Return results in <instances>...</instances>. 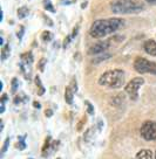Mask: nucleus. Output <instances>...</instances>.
Returning <instances> with one entry per match:
<instances>
[{
  "mask_svg": "<svg viewBox=\"0 0 156 159\" xmlns=\"http://www.w3.org/2000/svg\"><path fill=\"white\" fill-rule=\"evenodd\" d=\"M28 14H30V10H28L26 6H22V7H20V8L18 10V16H19V19H24V18H26Z\"/></svg>",
  "mask_w": 156,
  "mask_h": 159,
  "instance_id": "obj_15",
  "label": "nucleus"
},
{
  "mask_svg": "<svg viewBox=\"0 0 156 159\" xmlns=\"http://www.w3.org/2000/svg\"><path fill=\"white\" fill-rule=\"evenodd\" d=\"M45 8H46V10L50 11V12H54V8L52 7V4H50V2H48V4H46V5H45Z\"/></svg>",
  "mask_w": 156,
  "mask_h": 159,
  "instance_id": "obj_25",
  "label": "nucleus"
},
{
  "mask_svg": "<svg viewBox=\"0 0 156 159\" xmlns=\"http://www.w3.org/2000/svg\"><path fill=\"white\" fill-rule=\"evenodd\" d=\"M134 69L139 74L156 75V62L149 61L144 57H136L134 61Z\"/></svg>",
  "mask_w": 156,
  "mask_h": 159,
  "instance_id": "obj_4",
  "label": "nucleus"
},
{
  "mask_svg": "<svg viewBox=\"0 0 156 159\" xmlns=\"http://www.w3.org/2000/svg\"><path fill=\"white\" fill-rule=\"evenodd\" d=\"M109 57H111V54H103L101 55V56H99L97 59L93 60V63H97V62H101V61H105V60L109 59Z\"/></svg>",
  "mask_w": 156,
  "mask_h": 159,
  "instance_id": "obj_18",
  "label": "nucleus"
},
{
  "mask_svg": "<svg viewBox=\"0 0 156 159\" xmlns=\"http://www.w3.org/2000/svg\"><path fill=\"white\" fill-rule=\"evenodd\" d=\"M109 41H100V42H96L95 45H93L88 49V54L89 55H97V54H102L105 53L108 48H109Z\"/></svg>",
  "mask_w": 156,
  "mask_h": 159,
  "instance_id": "obj_7",
  "label": "nucleus"
},
{
  "mask_svg": "<svg viewBox=\"0 0 156 159\" xmlns=\"http://www.w3.org/2000/svg\"><path fill=\"white\" fill-rule=\"evenodd\" d=\"M19 143H20V146H19V149L20 150H24L26 148V144H25V142H24V140H25V136H22V137H19Z\"/></svg>",
  "mask_w": 156,
  "mask_h": 159,
  "instance_id": "obj_22",
  "label": "nucleus"
},
{
  "mask_svg": "<svg viewBox=\"0 0 156 159\" xmlns=\"http://www.w3.org/2000/svg\"><path fill=\"white\" fill-rule=\"evenodd\" d=\"M33 105H34V108H38V109L40 108V103H39V102H34V103H33Z\"/></svg>",
  "mask_w": 156,
  "mask_h": 159,
  "instance_id": "obj_31",
  "label": "nucleus"
},
{
  "mask_svg": "<svg viewBox=\"0 0 156 159\" xmlns=\"http://www.w3.org/2000/svg\"><path fill=\"white\" fill-rule=\"evenodd\" d=\"M85 105L87 108V114L89 115H94V107L92 105V103L89 101H85Z\"/></svg>",
  "mask_w": 156,
  "mask_h": 159,
  "instance_id": "obj_17",
  "label": "nucleus"
},
{
  "mask_svg": "<svg viewBox=\"0 0 156 159\" xmlns=\"http://www.w3.org/2000/svg\"><path fill=\"white\" fill-rule=\"evenodd\" d=\"M78 30H79V27L76 26L75 28H74V30H73V34H72V38H75L76 34H78Z\"/></svg>",
  "mask_w": 156,
  "mask_h": 159,
  "instance_id": "obj_26",
  "label": "nucleus"
},
{
  "mask_svg": "<svg viewBox=\"0 0 156 159\" xmlns=\"http://www.w3.org/2000/svg\"><path fill=\"white\" fill-rule=\"evenodd\" d=\"M6 101H7V95L4 94L2 95V97H1V103H5Z\"/></svg>",
  "mask_w": 156,
  "mask_h": 159,
  "instance_id": "obj_29",
  "label": "nucleus"
},
{
  "mask_svg": "<svg viewBox=\"0 0 156 159\" xmlns=\"http://www.w3.org/2000/svg\"><path fill=\"white\" fill-rule=\"evenodd\" d=\"M125 21L120 18H109V19H100L93 22L89 30L91 36L95 39H101L108 34H111L120 30L123 26Z\"/></svg>",
  "mask_w": 156,
  "mask_h": 159,
  "instance_id": "obj_1",
  "label": "nucleus"
},
{
  "mask_svg": "<svg viewBox=\"0 0 156 159\" xmlns=\"http://www.w3.org/2000/svg\"><path fill=\"white\" fill-rule=\"evenodd\" d=\"M147 2H149L151 5H156V0H146Z\"/></svg>",
  "mask_w": 156,
  "mask_h": 159,
  "instance_id": "obj_30",
  "label": "nucleus"
},
{
  "mask_svg": "<svg viewBox=\"0 0 156 159\" xmlns=\"http://www.w3.org/2000/svg\"><path fill=\"white\" fill-rule=\"evenodd\" d=\"M73 98H74V91L68 85L65 89V101L67 104H73Z\"/></svg>",
  "mask_w": 156,
  "mask_h": 159,
  "instance_id": "obj_10",
  "label": "nucleus"
},
{
  "mask_svg": "<svg viewBox=\"0 0 156 159\" xmlns=\"http://www.w3.org/2000/svg\"><path fill=\"white\" fill-rule=\"evenodd\" d=\"M136 159H153V153L150 150H141L136 154Z\"/></svg>",
  "mask_w": 156,
  "mask_h": 159,
  "instance_id": "obj_12",
  "label": "nucleus"
},
{
  "mask_svg": "<svg viewBox=\"0 0 156 159\" xmlns=\"http://www.w3.org/2000/svg\"><path fill=\"white\" fill-rule=\"evenodd\" d=\"M32 62H33V55H32L31 52L21 55V63H22V65H25L28 67V66L32 65Z\"/></svg>",
  "mask_w": 156,
  "mask_h": 159,
  "instance_id": "obj_11",
  "label": "nucleus"
},
{
  "mask_svg": "<svg viewBox=\"0 0 156 159\" xmlns=\"http://www.w3.org/2000/svg\"><path fill=\"white\" fill-rule=\"evenodd\" d=\"M69 87H71L72 90H73L74 93H76V91H78V85H76V81H75V79L72 80V82H71V84H69Z\"/></svg>",
  "mask_w": 156,
  "mask_h": 159,
  "instance_id": "obj_23",
  "label": "nucleus"
},
{
  "mask_svg": "<svg viewBox=\"0 0 156 159\" xmlns=\"http://www.w3.org/2000/svg\"><path fill=\"white\" fill-rule=\"evenodd\" d=\"M140 134L146 140H155L156 139V122L146 120L140 129Z\"/></svg>",
  "mask_w": 156,
  "mask_h": 159,
  "instance_id": "obj_6",
  "label": "nucleus"
},
{
  "mask_svg": "<svg viewBox=\"0 0 156 159\" xmlns=\"http://www.w3.org/2000/svg\"><path fill=\"white\" fill-rule=\"evenodd\" d=\"M55 148V142H52V138L50 136L45 139V144L42 146V157H47L50 154V150H53Z\"/></svg>",
  "mask_w": 156,
  "mask_h": 159,
  "instance_id": "obj_9",
  "label": "nucleus"
},
{
  "mask_svg": "<svg viewBox=\"0 0 156 159\" xmlns=\"http://www.w3.org/2000/svg\"><path fill=\"white\" fill-rule=\"evenodd\" d=\"M58 159H60V158H58Z\"/></svg>",
  "mask_w": 156,
  "mask_h": 159,
  "instance_id": "obj_33",
  "label": "nucleus"
},
{
  "mask_svg": "<svg viewBox=\"0 0 156 159\" xmlns=\"http://www.w3.org/2000/svg\"><path fill=\"white\" fill-rule=\"evenodd\" d=\"M8 145H10V137H7V138L5 139V143H4L2 148H1V154H4L6 151H7V149H8Z\"/></svg>",
  "mask_w": 156,
  "mask_h": 159,
  "instance_id": "obj_19",
  "label": "nucleus"
},
{
  "mask_svg": "<svg viewBox=\"0 0 156 159\" xmlns=\"http://www.w3.org/2000/svg\"><path fill=\"white\" fill-rule=\"evenodd\" d=\"M99 84L113 89L121 88L125 84V71L121 69L108 70L99 77Z\"/></svg>",
  "mask_w": 156,
  "mask_h": 159,
  "instance_id": "obj_2",
  "label": "nucleus"
},
{
  "mask_svg": "<svg viewBox=\"0 0 156 159\" xmlns=\"http://www.w3.org/2000/svg\"><path fill=\"white\" fill-rule=\"evenodd\" d=\"M41 39H42L44 42H50V40L53 39V34H52L50 32H48V30H45V32L41 34Z\"/></svg>",
  "mask_w": 156,
  "mask_h": 159,
  "instance_id": "obj_16",
  "label": "nucleus"
},
{
  "mask_svg": "<svg viewBox=\"0 0 156 159\" xmlns=\"http://www.w3.org/2000/svg\"><path fill=\"white\" fill-rule=\"evenodd\" d=\"M143 48H144L147 54L151 55V56H156V41L155 40H147L146 42H144Z\"/></svg>",
  "mask_w": 156,
  "mask_h": 159,
  "instance_id": "obj_8",
  "label": "nucleus"
},
{
  "mask_svg": "<svg viewBox=\"0 0 156 159\" xmlns=\"http://www.w3.org/2000/svg\"><path fill=\"white\" fill-rule=\"evenodd\" d=\"M22 34H24V27H20V33L18 32V38L21 39V38H22Z\"/></svg>",
  "mask_w": 156,
  "mask_h": 159,
  "instance_id": "obj_28",
  "label": "nucleus"
},
{
  "mask_svg": "<svg viewBox=\"0 0 156 159\" xmlns=\"http://www.w3.org/2000/svg\"><path fill=\"white\" fill-rule=\"evenodd\" d=\"M11 54V47L10 45H4L1 48V60L5 61L7 57H10Z\"/></svg>",
  "mask_w": 156,
  "mask_h": 159,
  "instance_id": "obj_13",
  "label": "nucleus"
},
{
  "mask_svg": "<svg viewBox=\"0 0 156 159\" xmlns=\"http://www.w3.org/2000/svg\"><path fill=\"white\" fill-rule=\"evenodd\" d=\"M155 159H156V152H155Z\"/></svg>",
  "mask_w": 156,
  "mask_h": 159,
  "instance_id": "obj_32",
  "label": "nucleus"
},
{
  "mask_svg": "<svg viewBox=\"0 0 156 159\" xmlns=\"http://www.w3.org/2000/svg\"><path fill=\"white\" fill-rule=\"evenodd\" d=\"M35 84H36V88H38V95H39V96H42V95L45 94V87L41 83V80L39 76L35 77Z\"/></svg>",
  "mask_w": 156,
  "mask_h": 159,
  "instance_id": "obj_14",
  "label": "nucleus"
},
{
  "mask_svg": "<svg viewBox=\"0 0 156 159\" xmlns=\"http://www.w3.org/2000/svg\"><path fill=\"white\" fill-rule=\"evenodd\" d=\"M17 89H18V79H15L14 77V79L12 80V93L15 94Z\"/></svg>",
  "mask_w": 156,
  "mask_h": 159,
  "instance_id": "obj_21",
  "label": "nucleus"
},
{
  "mask_svg": "<svg viewBox=\"0 0 156 159\" xmlns=\"http://www.w3.org/2000/svg\"><path fill=\"white\" fill-rule=\"evenodd\" d=\"M111 8L115 14L137 13L143 10V6L135 0H115L111 4Z\"/></svg>",
  "mask_w": 156,
  "mask_h": 159,
  "instance_id": "obj_3",
  "label": "nucleus"
},
{
  "mask_svg": "<svg viewBox=\"0 0 156 159\" xmlns=\"http://www.w3.org/2000/svg\"><path fill=\"white\" fill-rule=\"evenodd\" d=\"M45 115H46V117H50V116L53 115V111H52V110H46Z\"/></svg>",
  "mask_w": 156,
  "mask_h": 159,
  "instance_id": "obj_27",
  "label": "nucleus"
},
{
  "mask_svg": "<svg viewBox=\"0 0 156 159\" xmlns=\"http://www.w3.org/2000/svg\"><path fill=\"white\" fill-rule=\"evenodd\" d=\"M143 83H144V80L142 77H135L126 85V93L129 95V97L133 101H136L139 98V89L141 88V85H143Z\"/></svg>",
  "mask_w": 156,
  "mask_h": 159,
  "instance_id": "obj_5",
  "label": "nucleus"
},
{
  "mask_svg": "<svg viewBox=\"0 0 156 159\" xmlns=\"http://www.w3.org/2000/svg\"><path fill=\"white\" fill-rule=\"evenodd\" d=\"M71 38H72V36H67V38L65 39V41H64V48H66L67 46L69 45V41H71Z\"/></svg>",
  "mask_w": 156,
  "mask_h": 159,
  "instance_id": "obj_24",
  "label": "nucleus"
},
{
  "mask_svg": "<svg viewBox=\"0 0 156 159\" xmlns=\"http://www.w3.org/2000/svg\"><path fill=\"white\" fill-rule=\"evenodd\" d=\"M46 62H47V61H46L45 57H42V59L39 61V63H38V68H39V70H40V71H44V70H45Z\"/></svg>",
  "mask_w": 156,
  "mask_h": 159,
  "instance_id": "obj_20",
  "label": "nucleus"
}]
</instances>
